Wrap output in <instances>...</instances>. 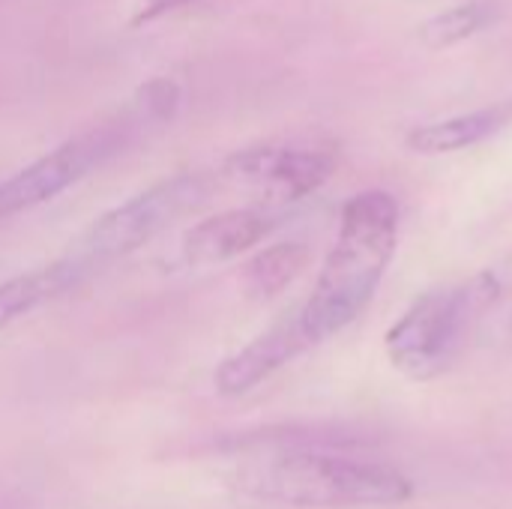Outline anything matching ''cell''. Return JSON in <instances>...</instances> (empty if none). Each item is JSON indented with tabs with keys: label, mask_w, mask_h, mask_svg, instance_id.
I'll return each mask as SVG.
<instances>
[{
	"label": "cell",
	"mask_w": 512,
	"mask_h": 509,
	"mask_svg": "<svg viewBox=\"0 0 512 509\" xmlns=\"http://www.w3.org/2000/svg\"><path fill=\"white\" fill-rule=\"evenodd\" d=\"M216 177L207 171H180L171 174L132 198L120 201L117 207L105 210L69 252L78 258L90 273L105 264L123 261L162 231H168L186 213H195L213 192Z\"/></svg>",
	"instance_id": "5"
},
{
	"label": "cell",
	"mask_w": 512,
	"mask_h": 509,
	"mask_svg": "<svg viewBox=\"0 0 512 509\" xmlns=\"http://www.w3.org/2000/svg\"><path fill=\"white\" fill-rule=\"evenodd\" d=\"M399 243V204L384 189L354 195L339 216V231L318 282L303 306L300 324L321 345L354 324L372 303Z\"/></svg>",
	"instance_id": "2"
},
{
	"label": "cell",
	"mask_w": 512,
	"mask_h": 509,
	"mask_svg": "<svg viewBox=\"0 0 512 509\" xmlns=\"http://www.w3.org/2000/svg\"><path fill=\"white\" fill-rule=\"evenodd\" d=\"M339 150L327 141H267L246 147L222 165V177L249 192L255 207L279 210L318 192L336 171Z\"/></svg>",
	"instance_id": "6"
},
{
	"label": "cell",
	"mask_w": 512,
	"mask_h": 509,
	"mask_svg": "<svg viewBox=\"0 0 512 509\" xmlns=\"http://www.w3.org/2000/svg\"><path fill=\"white\" fill-rule=\"evenodd\" d=\"M234 486L246 498L300 509L399 507L414 498V480L396 465L327 447L252 450Z\"/></svg>",
	"instance_id": "1"
},
{
	"label": "cell",
	"mask_w": 512,
	"mask_h": 509,
	"mask_svg": "<svg viewBox=\"0 0 512 509\" xmlns=\"http://www.w3.org/2000/svg\"><path fill=\"white\" fill-rule=\"evenodd\" d=\"M279 228V213L264 207H234L195 222L180 243L189 267H219L264 243Z\"/></svg>",
	"instance_id": "8"
},
{
	"label": "cell",
	"mask_w": 512,
	"mask_h": 509,
	"mask_svg": "<svg viewBox=\"0 0 512 509\" xmlns=\"http://www.w3.org/2000/svg\"><path fill=\"white\" fill-rule=\"evenodd\" d=\"M87 276H90V270L78 258L63 255L51 264H42L36 270L18 273V276L0 282V333L9 330L15 321L33 315L36 309L66 297Z\"/></svg>",
	"instance_id": "9"
},
{
	"label": "cell",
	"mask_w": 512,
	"mask_h": 509,
	"mask_svg": "<svg viewBox=\"0 0 512 509\" xmlns=\"http://www.w3.org/2000/svg\"><path fill=\"white\" fill-rule=\"evenodd\" d=\"M501 291V279L489 270L465 282L426 291L387 330L384 348L390 363L411 381H432L444 375L465 354Z\"/></svg>",
	"instance_id": "4"
},
{
	"label": "cell",
	"mask_w": 512,
	"mask_h": 509,
	"mask_svg": "<svg viewBox=\"0 0 512 509\" xmlns=\"http://www.w3.org/2000/svg\"><path fill=\"white\" fill-rule=\"evenodd\" d=\"M498 12L495 0H465L456 3L438 15H432L423 27H420V39L429 48H450L459 45L471 36H477L486 24H492Z\"/></svg>",
	"instance_id": "12"
},
{
	"label": "cell",
	"mask_w": 512,
	"mask_h": 509,
	"mask_svg": "<svg viewBox=\"0 0 512 509\" xmlns=\"http://www.w3.org/2000/svg\"><path fill=\"white\" fill-rule=\"evenodd\" d=\"M512 123V99L456 114L447 120H432L423 126H414L405 138L408 150L423 153V156H444V153H459L468 147H477L507 129Z\"/></svg>",
	"instance_id": "10"
},
{
	"label": "cell",
	"mask_w": 512,
	"mask_h": 509,
	"mask_svg": "<svg viewBox=\"0 0 512 509\" xmlns=\"http://www.w3.org/2000/svg\"><path fill=\"white\" fill-rule=\"evenodd\" d=\"M177 84L171 81H150L138 90V96L111 120H102L69 141L57 144L36 162L24 165L18 174L0 183V219L27 213L78 180H84L90 171L105 165L111 156H117L135 135L159 120H168L177 108Z\"/></svg>",
	"instance_id": "3"
},
{
	"label": "cell",
	"mask_w": 512,
	"mask_h": 509,
	"mask_svg": "<svg viewBox=\"0 0 512 509\" xmlns=\"http://www.w3.org/2000/svg\"><path fill=\"white\" fill-rule=\"evenodd\" d=\"M195 0H141L138 12H135V21H150V18H159V15H168V12H177L183 6H189Z\"/></svg>",
	"instance_id": "13"
},
{
	"label": "cell",
	"mask_w": 512,
	"mask_h": 509,
	"mask_svg": "<svg viewBox=\"0 0 512 509\" xmlns=\"http://www.w3.org/2000/svg\"><path fill=\"white\" fill-rule=\"evenodd\" d=\"M309 264V249L303 243H273L261 252H255L243 270H240V285L243 294L252 300H273L279 297Z\"/></svg>",
	"instance_id": "11"
},
{
	"label": "cell",
	"mask_w": 512,
	"mask_h": 509,
	"mask_svg": "<svg viewBox=\"0 0 512 509\" xmlns=\"http://www.w3.org/2000/svg\"><path fill=\"white\" fill-rule=\"evenodd\" d=\"M309 348H315V345L309 342V336L300 324V315L294 309L291 315H285L282 321H276L273 327L258 333L249 345H243L240 351L225 357L213 372V387L225 399H240V396L252 393L255 387H261L264 381H270L279 369L294 363Z\"/></svg>",
	"instance_id": "7"
}]
</instances>
